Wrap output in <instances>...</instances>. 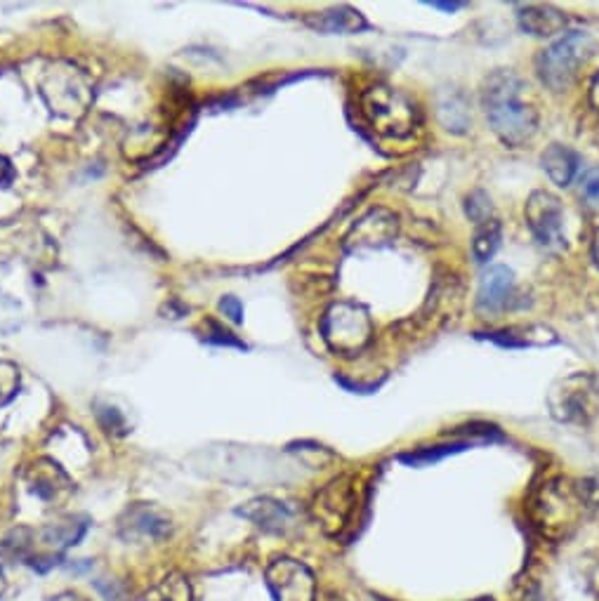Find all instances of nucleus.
Segmentation results:
<instances>
[{
	"mask_svg": "<svg viewBox=\"0 0 599 601\" xmlns=\"http://www.w3.org/2000/svg\"><path fill=\"white\" fill-rule=\"evenodd\" d=\"M123 528H128V538L133 533V536H140L144 540H161L170 533V519L163 517L154 507L140 505L128 512Z\"/></svg>",
	"mask_w": 599,
	"mask_h": 601,
	"instance_id": "f8f14e48",
	"label": "nucleus"
},
{
	"mask_svg": "<svg viewBox=\"0 0 599 601\" xmlns=\"http://www.w3.org/2000/svg\"><path fill=\"white\" fill-rule=\"evenodd\" d=\"M467 446H472L470 441H458V444H444V446H430V448H418V451L413 453H404L401 455V462H406V465H430V462H437L441 458H446V455L460 453L465 451Z\"/></svg>",
	"mask_w": 599,
	"mask_h": 601,
	"instance_id": "a211bd4d",
	"label": "nucleus"
},
{
	"mask_svg": "<svg viewBox=\"0 0 599 601\" xmlns=\"http://www.w3.org/2000/svg\"><path fill=\"white\" fill-rule=\"evenodd\" d=\"M581 189L588 198H599V168H592L583 175Z\"/></svg>",
	"mask_w": 599,
	"mask_h": 601,
	"instance_id": "5701e85b",
	"label": "nucleus"
},
{
	"mask_svg": "<svg viewBox=\"0 0 599 601\" xmlns=\"http://www.w3.org/2000/svg\"><path fill=\"white\" fill-rule=\"evenodd\" d=\"M599 389L590 375H571L552 394V413L562 420H585L599 406Z\"/></svg>",
	"mask_w": 599,
	"mask_h": 601,
	"instance_id": "0eeeda50",
	"label": "nucleus"
},
{
	"mask_svg": "<svg viewBox=\"0 0 599 601\" xmlns=\"http://www.w3.org/2000/svg\"><path fill=\"white\" fill-rule=\"evenodd\" d=\"M519 26L531 36H555L566 29V17L562 10L552 5H526L519 10Z\"/></svg>",
	"mask_w": 599,
	"mask_h": 601,
	"instance_id": "9b49d317",
	"label": "nucleus"
},
{
	"mask_svg": "<svg viewBox=\"0 0 599 601\" xmlns=\"http://www.w3.org/2000/svg\"><path fill=\"white\" fill-rule=\"evenodd\" d=\"M361 111L378 135L408 137L418 128L420 114L413 99L390 85H373L361 95Z\"/></svg>",
	"mask_w": 599,
	"mask_h": 601,
	"instance_id": "7ed1b4c3",
	"label": "nucleus"
},
{
	"mask_svg": "<svg viewBox=\"0 0 599 601\" xmlns=\"http://www.w3.org/2000/svg\"><path fill=\"white\" fill-rule=\"evenodd\" d=\"M578 165H581V158H578L576 151L562 147V144H552L543 154L545 173H548L550 180L557 182L559 187H566V184L574 180V175L578 173Z\"/></svg>",
	"mask_w": 599,
	"mask_h": 601,
	"instance_id": "ddd939ff",
	"label": "nucleus"
},
{
	"mask_svg": "<svg viewBox=\"0 0 599 601\" xmlns=\"http://www.w3.org/2000/svg\"><path fill=\"white\" fill-rule=\"evenodd\" d=\"M430 5H432V8H439L444 12H456V10L463 8V3H439V0H432Z\"/></svg>",
	"mask_w": 599,
	"mask_h": 601,
	"instance_id": "b1692460",
	"label": "nucleus"
},
{
	"mask_svg": "<svg viewBox=\"0 0 599 601\" xmlns=\"http://www.w3.org/2000/svg\"><path fill=\"white\" fill-rule=\"evenodd\" d=\"M55 601H85V599L78 597V594H62V597H57Z\"/></svg>",
	"mask_w": 599,
	"mask_h": 601,
	"instance_id": "a878e982",
	"label": "nucleus"
},
{
	"mask_svg": "<svg viewBox=\"0 0 599 601\" xmlns=\"http://www.w3.org/2000/svg\"><path fill=\"white\" fill-rule=\"evenodd\" d=\"M592 257H595V262H597V267H599V229H597V234H595V241H592Z\"/></svg>",
	"mask_w": 599,
	"mask_h": 601,
	"instance_id": "393cba45",
	"label": "nucleus"
},
{
	"mask_svg": "<svg viewBox=\"0 0 599 601\" xmlns=\"http://www.w3.org/2000/svg\"><path fill=\"white\" fill-rule=\"evenodd\" d=\"M500 246V222L498 220H489L484 224H479L475 241H472V255L479 264H486L496 255V250Z\"/></svg>",
	"mask_w": 599,
	"mask_h": 601,
	"instance_id": "f3484780",
	"label": "nucleus"
},
{
	"mask_svg": "<svg viewBox=\"0 0 599 601\" xmlns=\"http://www.w3.org/2000/svg\"><path fill=\"white\" fill-rule=\"evenodd\" d=\"M354 505H357V498H354L352 481L350 477H340L331 481V484L317 495V500H314V512H317L321 526L335 536V533H340L342 528L347 526V521H350L354 512Z\"/></svg>",
	"mask_w": 599,
	"mask_h": 601,
	"instance_id": "6e6552de",
	"label": "nucleus"
},
{
	"mask_svg": "<svg viewBox=\"0 0 599 601\" xmlns=\"http://www.w3.org/2000/svg\"><path fill=\"white\" fill-rule=\"evenodd\" d=\"M309 24H312L314 29L331 33H357L368 26L364 15L352 8H335L321 12L319 19H309Z\"/></svg>",
	"mask_w": 599,
	"mask_h": 601,
	"instance_id": "2eb2a0df",
	"label": "nucleus"
},
{
	"mask_svg": "<svg viewBox=\"0 0 599 601\" xmlns=\"http://www.w3.org/2000/svg\"><path fill=\"white\" fill-rule=\"evenodd\" d=\"M482 104L493 132H496L503 144L519 149L536 137V104L529 99V85L515 71H493L484 81Z\"/></svg>",
	"mask_w": 599,
	"mask_h": 601,
	"instance_id": "f257e3e1",
	"label": "nucleus"
},
{
	"mask_svg": "<svg viewBox=\"0 0 599 601\" xmlns=\"http://www.w3.org/2000/svg\"><path fill=\"white\" fill-rule=\"evenodd\" d=\"M526 222H529L531 234L536 236L538 246L548 253H562L566 248L564 239V215L562 203L550 191H533L524 208Z\"/></svg>",
	"mask_w": 599,
	"mask_h": 601,
	"instance_id": "39448f33",
	"label": "nucleus"
},
{
	"mask_svg": "<svg viewBox=\"0 0 599 601\" xmlns=\"http://www.w3.org/2000/svg\"><path fill=\"white\" fill-rule=\"evenodd\" d=\"M491 198L484 194V191H475L472 196H467V203H465V213L470 215L472 222L477 224H484L493 220L491 217Z\"/></svg>",
	"mask_w": 599,
	"mask_h": 601,
	"instance_id": "aec40b11",
	"label": "nucleus"
},
{
	"mask_svg": "<svg viewBox=\"0 0 599 601\" xmlns=\"http://www.w3.org/2000/svg\"><path fill=\"white\" fill-rule=\"evenodd\" d=\"M149 601H194L192 587L180 576H170L151 592Z\"/></svg>",
	"mask_w": 599,
	"mask_h": 601,
	"instance_id": "6ab92c4d",
	"label": "nucleus"
},
{
	"mask_svg": "<svg viewBox=\"0 0 599 601\" xmlns=\"http://www.w3.org/2000/svg\"><path fill=\"white\" fill-rule=\"evenodd\" d=\"M597 43L590 33L571 31L564 33L557 43L538 55V74L550 90L564 92L576 83L578 74L595 55Z\"/></svg>",
	"mask_w": 599,
	"mask_h": 601,
	"instance_id": "f03ea898",
	"label": "nucleus"
},
{
	"mask_svg": "<svg viewBox=\"0 0 599 601\" xmlns=\"http://www.w3.org/2000/svg\"><path fill=\"white\" fill-rule=\"evenodd\" d=\"M208 328L213 330V333H206V342H210V345H227V347H239V349H246V345H243L241 340H236L229 330H225L222 326H217L215 321H208Z\"/></svg>",
	"mask_w": 599,
	"mask_h": 601,
	"instance_id": "412c9836",
	"label": "nucleus"
},
{
	"mask_svg": "<svg viewBox=\"0 0 599 601\" xmlns=\"http://www.w3.org/2000/svg\"><path fill=\"white\" fill-rule=\"evenodd\" d=\"M515 300V274L503 264L489 267L482 276L477 293V309L486 316L505 312Z\"/></svg>",
	"mask_w": 599,
	"mask_h": 601,
	"instance_id": "9d476101",
	"label": "nucleus"
},
{
	"mask_svg": "<svg viewBox=\"0 0 599 601\" xmlns=\"http://www.w3.org/2000/svg\"><path fill=\"white\" fill-rule=\"evenodd\" d=\"M536 330L538 328H505V330H498V333H489L486 338L491 342H498V345L503 347H538V345H552V342H557L552 330L545 328L538 335H531L536 333Z\"/></svg>",
	"mask_w": 599,
	"mask_h": 601,
	"instance_id": "dca6fc26",
	"label": "nucleus"
},
{
	"mask_svg": "<svg viewBox=\"0 0 599 601\" xmlns=\"http://www.w3.org/2000/svg\"><path fill=\"white\" fill-rule=\"evenodd\" d=\"M220 309H222V312H225V316L232 323H241L243 321V305L239 302V297H232V295L222 297Z\"/></svg>",
	"mask_w": 599,
	"mask_h": 601,
	"instance_id": "4be33fe9",
	"label": "nucleus"
},
{
	"mask_svg": "<svg viewBox=\"0 0 599 601\" xmlns=\"http://www.w3.org/2000/svg\"><path fill=\"white\" fill-rule=\"evenodd\" d=\"M239 514L253 519L255 524L267 528V531H283V528L291 524V512H288L281 503H276V500H267V498L253 500V503L241 507Z\"/></svg>",
	"mask_w": 599,
	"mask_h": 601,
	"instance_id": "4468645a",
	"label": "nucleus"
},
{
	"mask_svg": "<svg viewBox=\"0 0 599 601\" xmlns=\"http://www.w3.org/2000/svg\"><path fill=\"white\" fill-rule=\"evenodd\" d=\"M267 587L274 601H314L317 597L312 571L295 559H276L267 569Z\"/></svg>",
	"mask_w": 599,
	"mask_h": 601,
	"instance_id": "423d86ee",
	"label": "nucleus"
},
{
	"mask_svg": "<svg viewBox=\"0 0 599 601\" xmlns=\"http://www.w3.org/2000/svg\"><path fill=\"white\" fill-rule=\"evenodd\" d=\"M399 222L397 215H392L390 210H371V213L361 217L354 224L350 236H347V248H383L397 239Z\"/></svg>",
	"mask_w": 599,
	"mask_h": 601,
	"instance_id": "1a4fd4ad",
	"label": "nucleus"
},
{
	"mask_svg": "<svg viewBox=\"0 0 599 601\" xmlns=\"http://www.w3.org/2000/svg\"><path fill=\"white\" fill-rule=\"evenodd\" d=\"M321 333H324L326 345L335 354H359L371 342V314L357 302H335V305L326 309L324 319H321Z\"/></svg>",
	"mask_w": 599,
	"mask_h": 601,
	"instance_id": "20e7f679",
	"label": "nucleus"
}]
</instances>
